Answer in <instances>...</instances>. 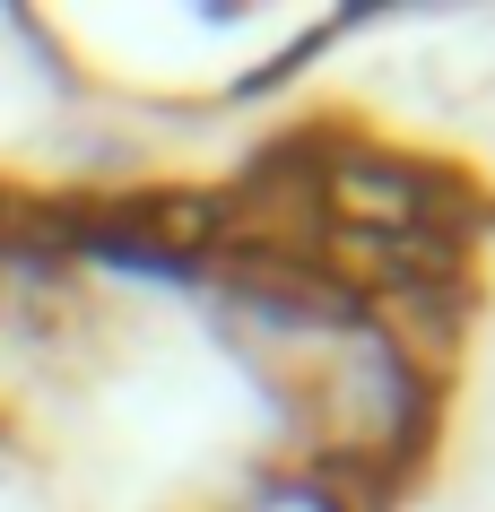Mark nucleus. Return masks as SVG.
<instances>
[{
    "label": "nucleus",
    "mask_w": 495,
    "mask_h": 512,
    "mask_svg": "<svg viewBox=\"0 0 495 512\" xmlns=\"http://www.w3.org/2000/svg\"><path fill=\"white\" fill-rule=\"evenodd\" d=\"M313 200L330 235H469L478 191L435 157L383 139H322L313 131Z\"/></svg>",
    "instance_id": "1"
},
{
    "label": "nucleus",
    "mask_w": 495,
    "mask_h": 512,
    "mask_svg": "<svg viewBox=\"0 0 495 512\" xmlns=\"http://www.w3.org/2000/svg\"><path fill=\"white\" fill-rule=\"evenodd\" d=\"M235 512H348V504H339V486H330L322 469L304 460V469H278V478H261Z\"/></svg>",
    "instance_id": "2"
}]
</instances>
